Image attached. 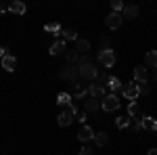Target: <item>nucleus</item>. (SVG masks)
<instances>
[{
	"mask_svg": "<svg viewBox=\"0 0 157 155\" xmlns=\"http://www.w3.org/2000/svg\"><path fill=\"white\" fill-rule=\"evenodd\" d=\"M101 42H103V46H105V48H109V46H111V40H109V38H103Z\"/></svg>",
	"mask_w": 157,
	"mask_h": 155,
	"instance_id": "34",
	"label": "nucleus"
},
{
	"mask_svg": "<svg viewBox=\"0 0 157 155\" xmlns=\"http://www.w3.org/2000/svg\"><path fill=\"white\" fill-rule=\"evenodd\" d=\"M98 107H101V103H98L97 99H92V96L84 101V111H86V113H88V111H90V113H94Z\"/></svg>",
	"mask_w": 157,
	"mask_h": 155,
	"instance_id": "16",
	"label": "nucleus"
},
{
	"mask_svg": "<svg viewBox=\"0 0 157 155\" xmlns=\"http://www.w3.org/2000/svg\"><path fill=\"white\" fill-rule=\"evenodd\" d=\"M107 141H109L107 132H97V134H94V145H97V147H105Z\"/></svg>",
	"mask_w": 157,
	"mask_h": 155,
	"instance_id": "24",
	"label": "nucleus"
},
{
	"mask_svg": "<svg viewBox=\"0 0 157 155\" xmlns=\"http://www.w3.org/2000/svg\"><path fill=\"white\" fill-rule=\"evenodd\" d=\"M75 50L82 52V55H86V52L90 50V42H88V40H82V38H78V40H75Z\"/></svg>",
	"mask_w": 157,
	"mask_h": 155,
	"instance_id": "22",
	"label": "nucleus"
},
{
	"mask_svg": "<svg viewBox=\"0 0 157 155\" xmlns=\"http://www.w3.org/2000/svg\"><path fill=\"white\" fill-rule=\"evenodd\" d=\"M63 40H78L75 29H63Z\"/></svg>",
	"mask_w": 157,
	"mask_h": 155,
	"instance_id": "27",
	"label": "nucleus"
},
{
	"mask_svg": "<svg viewBox=\"0 0 157 155\" xmlns=\"http://www.w3.org/2000/svg\"><path fill=\"white\" fill-rule=\"evenodd\" d=\"M73 103V96L67 95V92H61L59 96H57V105H61V107H69Z\"/></svg>",
	"mask_w": 157,
	"mask_h": 155,
	"instance_id": "17",
	"label": "nucleus"
},
{
	"mask_svg": "<svg viewBox=\"0 0 157 155\" xmlns=\"http://www.w3.org/2000/svg\"><path fill=\"white\" fill-rule=\"evenodd\" d=\"M78 155H92V149H90L88 145H84V147L80 149V153H78Z\"/></svg>",
	"mask_w": 157,
	"mask_h": 155,
	"instance_id": "31",
	"label": "nucleus"
},
{
	"mask_svg": "<svg viewBox=\"0 0 157 155\" xmlns=\"http://www.w3.org/2000/svg\"><path fill=\"white\" fill-rule=\"evenodd\" d=\"M73 101H80V99H84V96H88V88H82L80 84H75V92H73Z\"/></svg>",
	"mask_w": 157,
	"mask_h": 155,
	"instance_id": "26",
	"label": "nucleus"
},
{
	"mask_svg": "<svg viewBox=\"0 0 157 155\" xmlns=\"http://www.w3.org/2000/svg\"><path fill=\"white\" fill-rule=\"evenodd\" d=\"M153 80H155V82H157V69H155V76H153Z\"/></svg>",
	"mask_w": 157,
	"mask_h": 155,
	"instance_id": "38",
	"label": "nucleus"
},
{
	"mask_svg": "<svg viewBox=\"0 0 157 155\" xmlns=\"http://www.w3.org/2000/svg\"><path fill=\"white\" fill-rule=\"evenodd\" d=\"M59 76L65 80V82H69V84H78V80H80V72H78V67L75 65H67V67H63L59 72Z\"/></svg>",
	"mask_w": 157,
	"mask_h": 155,
	"instance_id": "2",
	"label": "nucleus"
},
{
	"mask_svg": "<svg viewBox=\"0 0 157 155\" xmlns=\"http://www.w3.org/2000/svg\"><path fill=\"white\" fill-rule=\"evenodd\" d=\"M140 126H143V130L157 132V119L151 118V115H143V118H140Z\"/></svg>",
	"mask_w": 157,
	"mask_h": 155,
	"instance_id": "9",
	"label": "nucleus"
},
{
	"mask_svg": "<svg viewBox=\"0 0 157 155\" xmlns=\"http://www.w3.org/2000/svg\"><path fill=\"white\" fill-rule=\"evenodd\" d=\"M121 17H124V19H128V21H134V19L138 17V6H134V4H128V6H124V11H121Z\"/></svg>",
	"mask_w": 157,
	"mask_h": 155,
	"instance_id": "10",
	"label": "nucleus"
},
{
	"mask_svg": "<svg viewBox=\"0 0 157 155\" xmlns=\"http://www.w3.org/2000/svg\"><path fill=\"white\" fill-rule=\"evenodd\" d=\"M2 67H4L6 72H15V67H17V59L11 57V55H4V57H2Z\"/></svg>",
	"mask_w": 157,
	"mask_h": 155,
	"instance_id": "15",
	"label": "nucleus"
},
{
	"mask_svg": "<svg viewBox=\"0 0 157 155\" xmlns=\"http://www.w3.org/2000/svg\"><path fill=\"white\" fill-rule=\"evenodd\" d=\"M115 126H117L120 130H124V128H130V126H132V118H130V115H120V118L115 119Z\"/></svg>",
	"mask_w": 157,
	"mask_h": 155,
	"instance_id": "18",
	"label": "nucleus"
},
{
	"mask_svg": "<svg viewBox=\"0 0 157 155\" xmlns=\"http://www.w3.org/2000/svg\"><path fill=\"white\" fill-rule=\"evenodd\" d=\"M120 99H117V95H107L103 96V103H101V107L105 109V111H117L120 109Z\"/></svg>",
	"mask_w": 157,
	"mask_h": 155,
	"instance_id": "4",
	"label": "nucleus"
},
{
	"mask_svg": "<svg viewBox=\"0 0 157 155\" xmlns=\"http://www.w3.org/2000/svg\"><path fill=\"white\" fill-rule=\"evenodd\" d=\"M105 23H107L109 29H120L121 23H124V17H121V13H109L107 15V19H105Z\"/></svg>",
	"mask_w": 157,
	"mask_h": 155,
	"instance_id": "5",
	"label": "nucleus"
},
{
	"mask_svg": "<svg viewBox=\"0 0 157 155\" xmlns=\"http://www.w3.org/2000/svg\"><path fill=\"white\" fill-rule=\"evenodd\" d=\"M145 63H147V67H155L157 69V50H149V52H147Z\"/></svg>",
	"mask_w": 157,
	"mask_h": 155,
	"instance_id": "21",
	"label": "nucleus"
},
{
	"mask_svg": "<svg viewBox=\"0 0 157 155\" xmlns=\"http://www.w3.org/2000/svg\"><path fill=\"white\" fill-rule=\"evenodd\" d=\"M65 59L69 65H78V59H80V55H78V50H65Z\"/></svg>",
	"mask_w": 157,
	"mask_h": 155,
	"instance_id": "25",
	"label": "nucleus"
},
{
	"mask_svg": "<svg viewBox=\"0 0 157 155\" xmlns=\"http://www.w3.org/2000/svg\"><path fill=\"white\" fill-rule=\"evenodd\" d=\"M4 55H6V50H4V48L0 46V59H2V57H4Z\"/></svg>",
	"mask_w": 157,
	"mask_h": 155,
	"instance_id": "35",
	"label": "nucleus"
},
{
	"mask_svg": "<svg viewBox=\"0 0 157 155\" xmlns=\"http://www.w3.org/2000/svg\"><path fill=\"white\" fill-rule=\"evenodd\" d=\"M107 88L111 90V95H115L117 90H124V84H121V80H120V78L111 76V78L107 80Z\"/></svg>",
	"mask_w": 157,
	"mask_h": 155,
	"instance_id": "12",
	"label": "nucleus"
},
{
	"mask_svg": "<svg viewBox=\"0 0 157 155\" xmlns=\"http://www.w3.org/2000/svg\"><path fill=\"white\" fill-rule=\"evenodd\" d=\"M121 92H124V96H126V99H128L130 103H132V101H136V99L140 96V92H138V84H136V82H132V84H126Z\"/></svg>",
	"mask_w": 157,
	"mask_h": 155,
	"instance_id": "6",
	"label": "nucleus"
},
{
	"mask_svg": "<svg viewBox=\"0 0 157 155\" xmlns=\"http://www.w3.org/2000/svg\"><path fill=\"white\" fill-rule=\"evenodd\" d=\"M78 72H80V78L82 80H86V82H94L97 80V76H98V69L92 65V61L90 63H86V65H82V67H78Z\"/></svg>",
	"mask_w": 157,
	"mask_h": 155,
	"instance_id": "1",
	"label": "nucleus"
},
{
	"mask_svg": "<svg viewBox=\"0 0 157 155\" xmlns=\"http://www.w3.org/2000/svg\"><path fill=\"white\" fill-rule=\"evenodd\" d=\"M94 134H97V132L92 130L90 126H82V130L78 132V141H82V143H88V141H94Z\"/></svg>",
	"mask_w": 157,
	"mask_h": 155,
	"instance_id": "7",
	"label": "nucleus"
},
{
	"mask_svg": "<svg viewBox=\"0 0 157 155\" xmlns=\"http://www.w3.org/2000/svg\"><path fill=\"white\" fill-rule=\"evenodd\" d=\"M138 92H140V95H149V92H151V86H149L147 82L138 84Z\"/></svg>",
	"mask_w": 157,
	"mask_h": 155,
	"instance_id": "29",
	"label": "nucleus"
},
{
	"mask_svg": "<svg viewBox=\"0 0 157 155\" xmlns=\"http://www.w3.org/2000/svg\"><path fill=\"white\" fill-rule=\"evenodd\" d=\"M73 119H75V118H73L71 111H63V113H59V115H57V122H59L61 128H67V126L71 124Z\"/></svg>",
	"mask_w": 157,
	"mask_h": 155,
	"instance_id": "11",
	"label": "nucleus"
},
{
	"mask_svg": "<svg viewBox=\"0 0 157 155\" xmlns=\"http://www.w3.org/2000/svg\"><path fill=\"white\" fill-rule=\"evenodd\" d=\"M149 155H157V149H151V151H149Z\"/></svg>",
	"mask_w": 157,
	"mask_h": 155,
	"instance_id": "36",
	"label": "nucleus"
},
{
	"mask_svg": "<svg viewBox=\"0 0 157 155\" xmlns=\"http://www.w3.org/2000/svg\"><path fill=\"white\" fill-rule=\"evenodd\" d=\"M98 63H101V67L111 69V67L115 65V52H113L111 48H103V50L98 52Z\"/></svg>",
	"mask_w": 157,
	"mask_h": 155,
	"instance_id": "3",
	"label": "nucleus"
},
{
	"mask_svg": "<svg viewBox=\"0 0 157 155\" xmlns=\"http://www.w3.org/2000/svg\"><path fill=\"white\" fill-rule=\"evenodd\" d=\"M44 32L55 34V36H61V34H63V27H61L59 23H46V25H44Z\"/></svg>",
	"mask_w": 157,
	"mask_h": 155,
	"instance_id": "23",
	"label": "nucleus"
},
{
	"mask_svg": "<svg viewBox=\"0 0 157 155\" xmlns=\"http://www.w3.org/2000/svg\"><path fill=\"white\" fill-rule=\"evenodd\" d=\"M6 11V6H4V4H0V13H4Z\"/></svg>",
	"mask_w": 157,
	"mask_h": 155,
	"instance_id": "37",
	"label": "nucleus"
},
{
	"mask_svg": "<svg viewBox=\"0 0 157 155\" xmlns=\"http://www.w3.org/2000/svg\"><path fill=\"white\" fill-rule=\"evenodd\" d=\"M75 119H78V122H84L86 119V111H78V113H75Z\"/></svg>",
	"mask_w": 157,
	"mask_h": 155,
	"instance_id": "33",
	"label": "nucleus"
},
{
	"mask_svg": "<svg viewBox=\"0 0 157 155\" xmlns=\"http://www.w3.org/2000/svg\"><path fill=\"white\" fill-rule=\"evenodd\" d=\"M88 95L92 96V99H101V96H105V86H103V84H97V82L88 84Z\"/></svg>",
	"mask_w": 157,
	"mask_h": 155,
	"instance_id": "8",
	"label": "nucleus"
},
{
	"mask_svg": "<svg viewBox=\"0 0 157 155\" xmlns=\"http://www.w3.org/2000/svg\"><path fill=\"white\" fill-rule=\"evenodd\" d=\"M111 9H113V13L124 11V2H120V0H113V2H111Z\"/></svg>",
	"mask_w": 157,
	"mask_h": 155,
	"instance_id": "28",
	"label": "nucleus"
},
{
	"mask_svg": "<svg viewBox=\"0 0 157 155\" xmlns=\"http://www.w3.org/2000/svg\"><path fill=\"white\" fill-rule=\"evenodd\" d=\"M52 57H57V55H61V52H65V40H57L52 46H50V50H48Z\"/></svg>",
	"mask_w": 157,
	"mask_h": 155,
	"instance_id": "19",
	"label": "nucleus"
},
{
	"mask_svg": "<svg viewBox=\"0 0 157 155\" xmlns=\"http://www.w3.org/2000/svg\"><path fill=\"white\" fill-rule=\"evenodd\" d=\"M140 128H143V126H140V119H132V130H134V132H138Z\"/></svg>",
	"mask_w": 157,
	"mask_h": 155,
	"instance_id": "32",
	"label": "nucleus"
},
{
	"mask_svg": "<svg viewBox=\"0 0 157 155\" xmlns=\"http://www.w3.org/2000/svg\"><path fill=\"white\" fill-rule=\"evenodd\" d=\"M128 115H130L132 119H140V107H138L136 101H132V103L128 105Z\"/></svg>",
	"mask_w": 157,
	"mask_h": 155,
	"instance_id": "20",
	"label": "nucleus"
},
{
	"mask_svg": "<svg viewBox=\"0 0 157 155\" xmlns=\"http://www.w3.org/2000/svg\"><path fill=\"white\" fill-rule=\"evenodd\" d=\"M149 80V73H147L145 67H134V82L136 84H143Z\"/></svg>",
	"mask_w": 157,
	"mask_h": 155,
	"instance_id": "13",
	"label": "nucleus"
},
{
	"mask_svg": "<svg viewBox=\"0 0 157 155\" xmlns=\"http://www.w3.org/2000/svg\"><path fill=\"white\" fill-rule=\"evenodd\" d=\"M107 80H109L107 73H98L97 76V84H107Z\"/></svg>",
	"mask_w": 157,
	"mask_h": 155,
	"instance_id": "30",
	"label": "nucleus"
},
{
	"mask_svg": "<svg viewBox=\"0 0 157 155\" xmlns=\"http://www.w3.org/2000/svg\"><path fill=\"white\" fill-rule=\"evenodd\" d=\"M9 11L15 13V15H25V13H27V6H25L23 2L15 0V2H11V4H9Z\"/></svg>",
	"mask_w": 157,
	"mask_h": 155,
	"instance_id": "14",
	"label": "nucleus"
}]
</instances>
